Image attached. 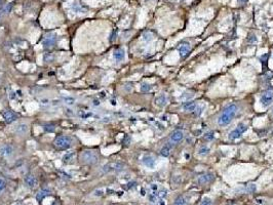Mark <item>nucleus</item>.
<instances>
[{"label":"nucleus","instance_id":"nucleus-11","mask_svg":"<svg viewBox=\"0 0 273 205\" xmlns=\"http://www.w3.org/2000/svg\"><path fill=\"white\" fill-rule=\"evenodd\" d=\"M142 162L145 166H147L148 168H154L155 167V164H156V161L153 156L151 155H145L142 158Z\"/></svg>","mask_w":273,"mask_h":205},{"label":"nucleus","instance_id":"nucleus-39","mask_svg":"<svg viewBox=\"0 0 273 205\" xmlns=\"http://www.w3.org/2000/svg\"><path fill=\"white\" fill-rule=\"evenodd\" d=\"M128 188L129 189V188H133V187H136V183L135 182H133V183H129V184H128Z\"/></svg>","mask_w":273,"mask_h":205},{"label":"nucleus","instance_id":"nucleus-8","mask_svg":"<svg viewBox=\"0 0 273 205\" xmlns=\"http://www.w3.org/2000/svg\"><path fill=\"white\" fill-rule=\"evenodd\" d=\"M24 180H25V184L27 185L28 188H30V189H34V188L37 187L38 185V180L37 178H36L33 174H27L24 178Z\"/></svg>","mask_w":273,"mask_h":205},{"label":"nucleus","instance_id":"nucleus-20","mask_svg":"<svg viewBox=\"0 0 273 205\" xmlns=\"http://www.w3.org/2000/svg\"><path fill=\"white\" fill-rule=\"evenodd\" d=\"M172 148V145L171 143H167L163 148L161 149V151H160V155L163 156V157H169V154H171V150Z\"/></svg>","mask_w":273,"mask_h":205},{"label":"nucleus","instance_id":"nucleus-12","mask_svg":"<svg viewBox=\"0 0 273 205\" xmlns=\"http://www.w3.org/2000/svg\"><path fill=\"white\" fill-rule=\"evenodd\" d=\"M184 137V133L182 130L180 129H176L174 130V131L172 132L171 134V141L174 142V143H179V142H181L182 139H183Z\"/></svg>","mask_w":273,"mask_h":205},{"label":"nucleus","instance_id":"nucleus-3","mask_svg":"<svg viewBox=\"0 0 273 205\" xmlns=\"http://www.w3.org/2000/svg\"><path fill=\"white\" fill-rule=\"evenodd\" d=\"M54 147L60 150H67L71 147L72 145V139L69 136H57L54 142Z\"/></svg>","mask_w":273,"mask_h":205},{"label":"nucleus","instance_id":"nucleus-7","mask_svg":"<svg viewBox=\"0 0 273 205\" xmlns=\"http://www.w3.org/2000/svg\"><path fill=\"white\" fill-rule=\"evenodd\" d=\"M273 102V91L272 90H267L261 95L260 98V103L262 104L263 107H269Z\"/></svg>","mask_w":273,"mask_h":205},{"label":"nucleus","instance_id":"nucleus-16","mask_svg":"<svg viewBox=\"0 0 273 205\" xmlns=\"http://www.w3.org/2000/svg\"><path fill=\"white\" fill-rule=\"evenodd\" d=\"M182 107H183V109L187 111V112H194L196 108H197V105H196V103L193 102V101H188V102L184 103L183 105H182Z\"/></svg>","mask_w":273,"mask_h":205},{"label":"nucleus","instance_id":"nucleus-24","mask_svg":"<svg viewBox=\"0 0 273 205\" xmlns=\"http://www.w3.org/2000/svg\"><path fill=\"white\" fill-rule=\"evenodd\" d=\"M174 205H187V201L183 196H179L178 198L175 200Z\"/></svg>","mask_w":273,"mask_h":205},{"label":"nucleus","instance_id":"nucleus-38","mask_svg":"<svg viewBox=\"0 0 273 205\" xmlns=\"http://www.w3.org/2000/svg\"><path fill=\"white\" fill-rule=\"evenodd\" d=\"M41 104L42 105H49V101L48 100H42Z\"/></svg>","mask_w":273,"mask_h":205},{"label":"nucleus","instance_id":"nucleus-2","mask_svg":"<svg viewBox=\"0 0 273 205\" xmlns=\"http://www.w3.org/2000/svg\"><path fill=\"white\" fill-rule=\"evenodd\" d=\"M80 160L85 164H95L99 160V155L93 150H85L81 153Z\"/></svg>","mask_w":273,"mask_h":205},{"label":"nucleus","instance_id":"nucleus-19","mask_svg":"<svg viewBox=\"0 0 273 205\" xmlns=\"http://www.w3.org/2000/svg\"><path fill=\"white\" fill-rule=\"evenodd\" d=\"M124 57H125V54H124V50L122 49V48H119V49L115 50L113 54V57L116 62H121L122 60L124 59Z\"/></svg>","mask_w":273,"mask_h":205},{"label":"nucleus","instance_id":"nucleus-31","mask_svg":"<svg viewBox=\"0 0 273 205\" xmlns=\"http://www.w3.org/2000/svg\"><path fill=\"white\" fill-rule=\"evenodd\" d=\"M204 139H207V141H212V139H214V132L213 131L207 132V133L204 134Z\"/></svg>","mask_w":273,"mask_h":205},{"label":"nucleus","instance_id":"nucleus-10","mask_svg":"<svg viewBox=\"0 0 273 205\" xmlns=\"http://www.w3.org/2000/svg\"><path fill=\"white\" fill-rule=\"evenodd\" d=\"M214 174L213 173H203V174H201L199 177H198L197 182L199 185H205L207 184V183H210L214 180Z\"/></svg>","mask_w":273,"mask_h":205},{"label":"nucleus","instance_id":"nucleus-22","mask_svg":"<svg viewBox=\"0 0 273 205\" xmlns=\"http://www.w3.org/2000/svg\"><path fill=\"white\" fill-rule=\"evenodd\" d=\"M194 93L193 92H184L183 95L180 96V100L184 101V102H188V101H191L194 98Z\"/></svg>","mask_w":273,"mask_h":205},{"label":"nucleus","instance_id":"nucleus-30","mask_svg":"<svg viewBox=\"0 0 273 205\" xmlns=\"http://www.w3.org/2000/svg\"><path fill=\"white\" fill-rule=\"evenodd\" d=\"M54 55H52L51 54H44V57H43V60H44V62H52L54 61Z\"/></svg>","mask_w":273,"mask_h":205},{"label":"nucleus","instance_id":"nucleus-44","mask_svg":"<svg viewBox=\"0 0 273 205\" xmlns=\"http://www.w3.org/2000/svg\"><path fill=\"white\" fill-rule=\"evenodd\" d=\"M272 113H273V109H272Z\"/></svg>","mask_w":273,"mask_h":205},{"label":"nucleus","instance_id":"nucleus-18","mask_svg":"<svg viewBox=\"0 0 273 205\" xmlns=\"http://www.w3.org/2000/svg\"><path fill=\"white\" fill-rule=\"evenodd\" d=\"M50 194V191L48 189H42V190H40L39 192L37 193V195H36V200L37 201H42L43 199L45 198V197H47L48 195Z\"/></svg>","mask_w":273,"mask_h":205},{"label":"nucleus","instance_id":"nucleus-23","mask_svg":"<svg viewBox=\"0 0 273 205\" xmlns=\"http://www.w3.org/2000/svg\"><path fill=\"white\" fill-rule=\"evenodd\" d=\"M74 156H75V153H74V152H72V153L65 154L64 157H63V161H64V162H66V163L71 162V160H73V159H74Z\"/></svg>","mask_w":273,"mask_h":205},{"label":"nucleus","instance_id":"nucleus-35","mask_svg":"<svg viewBox=\"0 0 273 205\" xmlns=\"http://www.w3.org/2000/svg\"><path fill=\"white\" fill-rule=\"evenodd\" d=\"M202 110H203V107H198L197 106V108H196L195 111H194V113H195L196 116H200L201 113H202Z\"/></svg>","mask_w":273,"mask_h":205},{"label":"nucleus","instance_id":"nucleus-21","mask_svg":"<svg viewBox=\"0 0 273 205\" xmlns=\"http://www.w3.org/2000/svg\"><path fill=\"white\" fill-rule=\"evenodd\" d=\"M63 102H64L65 105H67V106H73L74 104H75L76 100L73 98V96L65 95V96H63Z\"/></svg>","mask_w":273,"mask_h":205},{"label":"nucleus","instance_id":"nucleus-25","mask_svg":"<svg viewBox=\"0 0 273 205\" xmlns=\"http://www.w3.org/2000/svg\"><path fill=\"white\" fill-rule=\"evenodd\" d=\"M208 153H210V148H207V147H201L199 150H198V155L202 156V157L207 156Z\"/></svg>","mask_w":273,"mask_h":205},{"label":"nucleus","instance_id":"nucleus-40","mask_svg":"<svg viewBox=\"0 0 273 205\" xmlns=\"http://www.w3.org/2000/svg\"><path fill=\"white\" fill-rule=\"evenodd\" d=\"M237 1H238V3H240V4H241V3H245V2L248 1V0H237Z\"/></svg>","mask_w":273,"mask_h":205},{"label":"nucleus","instance_id":"nucleus-26","mask_svg":"<svg viewBox=\"0 0 273 205\" xmlns=\"http://www.w3.org/2000/svg\"><path fill=\"white\" fill-rule=\"evenodd\" d=\"M153 39V35H152V33H150V32H145L143 34V40L144 41H146V42H149V41H151Z\"/></svg>","mask_w":273,"mask_h":205},{"label":"nucleus","instance_id":"nucleus-32","mask_svg":"<svg viewBox=\"0 0 273 205\" xmlns=\"http://www.w3.org/2000/svg\"><path fill=\"white\" fill-rule=\"evenodd\" d=\"M43 128H44V130H46V131H48V132H54V124H47V125H45Z\"/></svg>","mask_w":273,"mask_h":205},{"label":"nucleus","instance_id":"nucleus-1","mask_svg":"<svg viewBox=\"0 0 273 205\" xmlns=\"http://www.w3.org/2000/svg\"><path fill=\"white\" fill-rule=\"evenodd\" d=\"M237 111H238V107H237L235 104H231V105L227 106L223 110V112L221 113L219 118H218V124L222 127L227 126V125L231 123L233 118L235 117Z\"/></svg>","mask_w":273,"mask_h":205},{"label":"nucleus","instance_id":"nucleus-36","mask_svg":"<svg viewBox=\"0 0 273 205\" xmlns=\"http://www.w3.org/2000/svg\"><path fill=\"white\" fill-rule=\"evenodd\" d=\"M5 186H6L5 180H4L3 178H0V192L3 191L4 188H5Z\"/></svg>","mask_w":273,"mask_h":205},{"label":"nucleus","instance_id":"nucleus-42","mask_svg":"<svg viewBox=\"0 0 273 205\" xmlns=\"http://www.w3.org/2000/svg\"><path fill=\"white\" fill-rule=\"evenodd\" d=\"M1 16H2V13L0 11V19H1Z\"/></svg>","mask_w":273,"mask_h":205},{"label":"nucleus","instance_id":"nucleus-14","mask_svg":"<svg viewBox=\"0 0 273 205\" xmlns=\"http://www.w3.org/2000/svg\"><path fill=\"white\" fill-rule=\"evenodd\" d=\"M28 125L25 124V123H20L18 124L16 127H14V132L19 136H24L28 132Z\"/></svg>","mask_w":273,"mask_h":205},{"label":"nucleus","instance_id":"nucleus-41","mask_svg":"<svg viewBox=\"0 0 273 205\" xmlns=\"http://www.w3.org/2000/svg\"><path fill=\"white\" fill-rule=\"evenodd\" d=\"M93 105H95V106H97V105L99 106V105H100L99 101H97V100H95V101H93Z\"/></svg>","mask_w":273,"mask_h":205},{"label":"nucleus","instance_id":"nucleus-15","mask_svg":"<svg viewBox=\"0 0 273 205\" xmlns=\"http://www.w3.org/2000/svg\"><path fill=\"white\" fill-rule=\"evenodd\" d=\"M2 115H3V118H4V120H5V122L7 123V124L13 123V121H16V116L14 115V113L11 112V111H9V110L4 111Z\"/></svg>","mask_w":273,"mask_h":205},{"label":"nucleus","instance_id":"nucleus-6","mask_svg":"<svg viewBox=\"0 0 273 205\" xmlns=\"http://www.w3.org/2000/svg\"><path fill=\"white\" fill-rule=\"evenodd\" d=\"M56 42H57V35L54 34V33H49V34H47L44 37L42 44L45 49H49V48L54 47Z\"/></svg>","mask_w":273,"mask_h":205},{"label":"nucleus","instance_id":"nucleus-9","mask_svg":"<svg viewBox=\"0 0 273 205\" xmlns=\"http://www.w3.org/2000/svg\"><path fill=\"white\" fill-rule=\"evenodd\" d=\"M178 50H179V54H180V57H187L188 54H189V51H190V44H189V42L184 41L183 43H181L179 48H178Z\"/></svg>","mask_w":273,"mask_h":205},{"label":"nucleus","instance_id":"nucleus-27","mask_svg":"<svg viewBox=\"0 0 273 205\" xmlns=\"http://www.w3.org/2000/svg\"><path fill=\"white\" fill-rule=\"evenodd\" d=\"M256 190H257V187H256L255 184H250L245 188L246 193H254V192H256Z\"/></svg>","mask_w":273,"mask_h":205},{"label":"nucleus","instance_id":"nucleus-28","mask_svg":"<svg viewBox=\"0 0 273 205\" xmlns=\"http://www.w3.org/2000/svg\"><path fill=\"white\" fill-rule=\"evenodd\" d=\"M151 87H152V86H151L150 84H148V83H143L142 85H141V91H142V92H147V91H149V90H150Z\"/></svg>","mask_w":273,"mask_h":205},{"label":"nucleus","instance_id":"nucleus-43","mask_svg":"<svg viewBox=\"0 0 273 205\" xmlns=\"http://www.w3.org/2000/svg\"><path fill=\"white\" fill-rule=\"evenodd\" d=\"M1 4H2V0H0V5H1Z\"/></svg>","mask_w":273,"mask_h":205},{"label":"nucleus","instance_id":"nucleus-13","mask_svg":"<svg viewBox=\"0 0 273 205\" xmlns=\"http://www.w3.org/2000/svg\"><path fill=\"white\" fill-rule=\"evenodd\" d=\"M13 146H10V145H3V146H1V148H0V154H1L2 156H5V157H9L10 155H13Z\"/></svg>","mask_w":273,"mask_h":205},{"label":"nucleus","instance_id":"nucleus-33","mask_svg":"<svg viewBox=\"0 0 273 205\" xmlns=\"http://www.w3.org/2000/svg\"><path fill=\"white\" fill-rule=\"evenodd\" d=\"M257 41H258L257 37H256V36L254 35V34H251L250 37L248 38V43H255V42H257Z\"/></svg>","mask_w":273,"mask_h":205},{"label":"nucleus","instance_id":"nucleus-29","mask_svg":"<svg viewBox=\"0 0 273 205\" xmlns=\"http://www.w3.org/2000/svg\"><path fill=\"white\" fill-rule=\"evenodd\" d=\"M200 205H213V201L210 198L204 197V198L202 199V201L200 202Z\"/></svg>","mask_w":273,"mask_h":205},{"label":"nucleus","instance_id":"nucleus-17","mask_svg":"<svg viewBox=\"0 0 273 205\" xmlns=\"http://www.w3.org/2000/svg\"><path fill=\"white\" fill-rule=\"evenodd\" d=\"M166 104H167V98L164 95H161L155 98V105L158 106V107L162 108V107H164Z\"/></svg>","mask_w":273,"mask_h":205},{"label":"nucleus","instance_id":"nucleus-4","mask_svg":"<svg viewBox=\"0 0 273 205\" xmlns=\"http://www.w3.org/2000/svg\"><path fill=\"white\" fill-rule=\"evenodd\" d=\"M124 167V164L121 162H110L105 164L104 166L102 167L103 172H119L123 169Z\"/></svg>","mask_w":273,"mask_h":205},{"label":"nucleus","instance_id":"nucleus-34","mask_svg":"<svg viewBox=\"0 0 273 205\" xmlns=\"http://www.w3.org/2000/svg\"><path fill=\"white\" fill-rule=\"evenodd\" d=\"M11 7H13V3L7 4V5H6L5 7H4L3 13H10V10H11Z\"/></svg>","mask_w":273,"mask_h":205},{"label":"nucleus","instance_id":"nucleus-5","mask_svg":"<svg viewBox=\"0 0 273 205\" xmlns=\"http://www.w3.org/2000/svg\"><path fill=\"white\" fill-rule=\"evenodd\" d=\"M246 130H248V126H246L244 123H239L238 126H237L234 130H232V131L229 133L228 139H231V141H234V139H239V137L242 136Z\"/></svg>","mask_w":273,"mask_h":205},{"label":"nucleus","instance_id":"nucleus-37","mask_svg":"<svg viewBox=\"0 0 273 205\" xmlns=\"http://www.w3.org/2000/svg\"><path fill=\"white\" fill-rule=\"evenodd\" d=\"M116 35H117V31L115 30V31H113V32H112L111 38H110V41H114L115 39H116Z\"/></svg>","mask_w":273,"mask_h":205}]
</instances>
